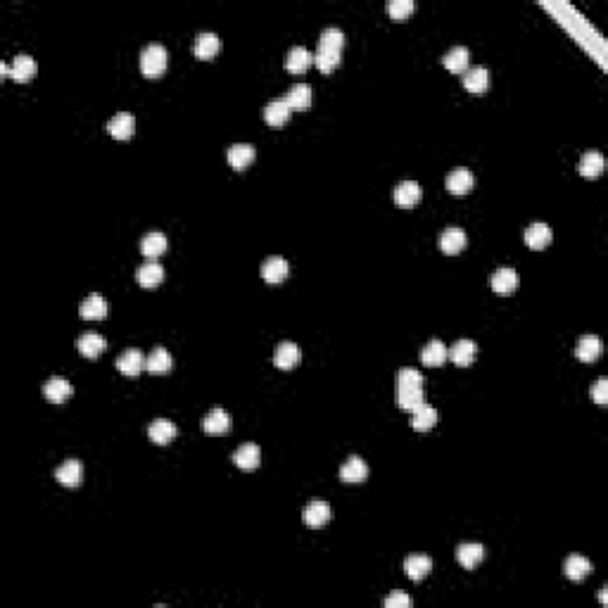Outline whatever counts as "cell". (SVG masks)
<instances>
[{
	"label": "cell",
	"mask_w": 608,
	"mask_h": 608,
	"mask_svg": "<svg viewBox=\"0 0 608 608\" xmlns=\"http://www.w3.org/2000/svg\"><path fill=\"white\" fill-rule=\"evenodd\" d=\"M468 62H471V52H468V48H464V46L451 48V50L442 57V64L451 74H466Z\"/></svg>",
	"instance_id": "ffe728a7"
},
{
	"label": "cell",
	"mask_w": 608,
	"mask_h": 608,
	"mask_svg": "<svg viewBox=\"0 0 608 608\" xmlns=\"http://www.w3.org/2000/svg\"><path fill=\"white\" fill-rule=\"evenodd\" d=\"M387 12H390L392 19L404 21L409 14L413 12V3L411 0H390V3H387Z\"/></svg>",
	"instance_id": "60d3db41"
},
{
	"label": "cell",
	"mask_w": 608,
	"mask_h": 608,
	"mask_svg": "<svg viewBox=\"0 0 608 608\" xmlns=\"http://www.w3.org/2000/svg\"><path fill=\"white\" fill-rule=\"evenodd\" d=\"M233 464L243 471H255L262 464V451L255 442H245L233 451Z\"/></svg>",
	"instance_id": "9c48e42d"
},
{
	"label": "cell",
	"mask_w": 608,
	"mask_h": 608,
	"mask_svg": "<svg viewBox=\"0 0 608 608\" xmlns=\"http://www.w3.org/2000/svg\"><path fill=\"white\" fill-rule=\"evenodd\" d=\"M395 402L400 409L411 413L423 404V375L416 369H402L395 378Z\"/></svg>",
	"instance_id": "6da1fadb"
},
{
	"label": "cell",
	"mask_w": 608,
	"mask_h": 608,
	"mask_svg": "<svg viewBox=\"0 0 608 608\" xmlns=\"http://www.w3.org/2000/svg\"><path fill=\"white\" fill-rule=\"evenodd\" d=\"M219 48H222L219 36L212 34V31H202V34L195 39V48H193V50H195L197 60H212V57L219 52Z\"/></svg>",
	"instance_id": "d6986e66"
},
{
	"label": "cell",
	"mask_w": 608,
	"mask_h": 608,
	"mask_svg": "<svg viewBox=\"0 0 608 608\" xmlns=\"http://www.w3.org/2000/svg\"><path fill=\"white\" fill-rule=\"evenodd\" d=\"M257 153H255V145H247V143H235L228 148V153H226V159H228V164L233 166L235 171L245 169V166H250L252 162H255Z\"/></svg>",
	"instance_id": "8fae6325"
},
{
	"label": "cell",
	"mask_w": 608,
	"mask_h": 608,
	"mask_svg": "<svg viewBox=\"0 0 608 608\" xmlns=\"http://www.w3.org/2000/svg\"><path fill=\"white\" fill-rule=\"evenodd\" d=\"M166 57L169 55H166L164 46H159V43H150V46L141 52V72L150 79L159 77V74H164L166 62H169Z\"/></svg>",
	"instance_id": "3957f363"
},
{
	"label": "cell",
	"mask_w": 608,
	"mask_h": 608,
	"mask_svg": "<svg viewBox=\"0 0 608 608\" xmlns=\"http://www.w3.org/2000/svg\"><path fill=\"white\" fill-rule=\"evenodd\" d=\"M136 281L141 283L143 288H157V285L164 281V268L155 259L143 264V266H138V271H136Z\"/></svg>",
	"instance_id": "cb8c5ba5"
},
{
	"label": "cell",
	"mask_w": 608,
	"mask_h": 608,
	"mask_svg": "<svg viewBox=\"0 0 608 608\" xmlns=\"http://www.w3.org/2000/svg\"><path fill=\"white\" fill-rule=\"evenodd\" d=\"M288 262L283 259V257H268L266 262L262 264V268H259V273H262V278L266 283H271V285H278V283H283L285 278H288Z\"/></svg>",
	"instance_id": "30bf717a"
},
{
	"label": "cell",
	"mask_w": 608,
	"mask_h": 608,
	"mask_svg": "<svg viewBox=\"0 0 608 608\" xmlns=\"http://www.w3.org/2000/svg\"><path fill=\"white\" fill-rule=\"evenodd\" d=\"M435 423H438V411H435L430 404H426V402L411 411V428L418 430V433H426V430L433 428Z\"/></svg>",
	"instance_id": "4316f807"
},
{
	"label": "cell",
	"mask_w": 608,
	"mask_h": 608,
	"mask_svg": "<svg viewBox=\"0 0 608 608\" xmlns=\"http://www.w3.org/2000/svg\"><path fill=\"white\" fill-rule=\"evenodd\" d=\"M599 599H601V604H606V587L601 589V594H599Z\"/></svg>",
	"instance_id": "ee69618b"
},
{
	"label": "cell",
	"mask_w": 608,
	"mask_h": 608,
	"mask_svg": "<svg viewBox=\"0 0 608 608\" xmlns=\"http://www.w3.org/2000/svg\"><path fill=\"white\" fill-rule=\"evenodd\" d=\"M449 359V349L440 340H430L421 352V362L426 366H442Z\"/></svg>",
	"instance_id": "ab89813d"
},
{
	"label": "cell",
	"mask_w": 608,
	"mask_h": 608,
	"mask_svg": "<svg viewBox=\"0 0 608 608\" xmlns=\"http://www.w3.org/2000/svg\"><path fill=\"white\" fill-rule=\"evenodd\" d=\"M79 314H81V319L86 321H100L107 316V302L105 297L98 293L88 295V297L84 300L81 306H79Z\"/></svg>",
	"instance_id": "e0dca14e"
},
{
	"label": "cell",
	"mask_w": 608,
	"mask_h": 608,
	"mask_svg": "<svg viewBox=\"0 0 608 608\" xmlns=\"http://www.w3.org/2000/svg\"><path fill=\"white\" fill-rule=\"evenodd\" d=\"M466 247V233L459 228V226H449L444 228V233L440 235V250L444 255H459Z\"/></svg>",
	"instance_id": "2e32d148"
},
{
	"label": "cell",
	"mask_w": 608,
	"mask_h": 608,
	"mask_svg": "<svg viewBox=\"0 0 608 608\" xmlns=\"http://www.w3.org/2000/svg\"><path fill=\"white\" fill-rule=\"evenodd\" d=\"M342 46H345V34H342L337 26H328L324 29L319 39V50L314 55L316 67L324 74H331L333 69L340 64V55H342Z\"/></svg>",
	"instance_id": "7a4b0ae2"
},
{
	"label": "cell",
	"mask_w": 608,
	"mask_h": 608,
	"mask_svg": "<svg viewBox=\"0 0 608 608\" xmlns=\"http://www.w3.org/2000/svg\"><path fill=\"white\" fill-rule=\"evenodd\" d=\"M331 520V507L326 502H311L304 509V523L309 527H324Z\"/></svg>",
	"instance_id": "4dcf8cb0"
},
{
	"label": "cell",
	"mask_w": 608,
	"mask_h": 608,
	"mask_svg": "<svg viewBox=\"0 0 608 608\" xmlns=\"http://www.w3.org/2000/svg\"><path fill=\"white\" fill-rule=\"evenodd\" d=\"M525 243L530 250H545V247L551 243V228L542 222L530 224L525 228Z\"/></svg>",
	"instance_id": "ac0fdd59"
},
{
	"label": "cell",
	"mask_w": 608,
	"mask_h": 608,
	"mask_svg": "<svg viewBox=\"0 0 608 608\" xmlns=\"http://www.w3.org/2000/svg\"><path fill=\"white\" fill-rule=\"evenodd\" d=\"M34 72H36V62H34V57H31V55H17V57H14V62H12V67H10V77H12L14 81H19V84L29 81V79L34 77Z\"/></svg>",
	"instance_id": "8d00e7d4"
},
{
	"label": "cell",
	"mask_w": 608,
	"mask_h": 608,
	"mask_svg": "<svg viewBox=\"0 0 608 608\" xmlns=\"http://www.w3.org/2000/svg\"><path fill=\"white\" fill-rule=\"evenodd\" d=\"M369 478V466L362 456H349L340 468V480L342 482H364Z\"/></svg>",
	"instance_id": "9a60e30c"
},
{
	"label": "cell",
	"mask_w": 608,
	"mask_h": 608,
	"mask_svg": "<svg viewBox=\"0 0 608 608\" xmlns=\"http://www.w3.org/2000/svg\"><path fill=\"white\" fill-rule=\"evenodd\" d=\"M171 366H174V359H171V354L166 352L164 347L153 349V352H150V357L145 359V369H148L150 373H155V375L169 373Z\"/></svg>",
	"instance_id": "f1b7e54d"
},
{
	"label": "cell",
	"mask_w": 608,
	"mask_h": 608,
	"mask_svg": "<svg viewBox=\"0 0 608 608\" xmlns=\"http://www.w3.org/2000/svg\"><path fill=\"white\" fill-rule=\"evenodd\" d=\"M133 128H136V119H133V115H128V112H119V115H115L110 119V124H107V131H110V136L117 138V141H128V138L133 136Z\"/></svg>",
	"instance_id": "7c38bea8"
},
{
	"label": "cell",
	"mask_w": 608,
	"mask_h": 608,
	"mask_svg": "<svg viewBox=\"0 0 608 608\" xmlns=\"http://www.w3.org/2000/svg\"><path fill=\"white\" fill-rule=\"evenodd\" d=\"M392 197H395V204H400V207H413V204L421 202L423 188L418 186V183H413V181H402V183H397V186H395Z\"/></svg>",
	"instance_id": "ba28073f"
},
{
	"label": "cell",
	"mask_w": 608,
	"mask_h": 608,
	"mask_svg": "<svg viewBox=\"0 0 608 608\" xmlns=\"http://www.w3.org/2000/svg\"><path fill=\"white\" fill-rule=\"evenodd\" d=\"M166 235L159 233V231H153V233L143 235L141 240V252L145 257H150V259H157L159 255H164L166 252Z\"/></svg>",
	"instance_id": "d590c367"
},
{
	"label": "cell",
	"mask_w": 608,
	"mask_h": 608,
	"mask_svg": "<svg viewBox=\"0 0 608 608\" xmlns=\"http://www.w3.org/2000/svg\"><path fill=\"white\" fill-rule=\"evenodd\" d=\"M43 395H46V400L52 402V404H64V402L72 397V385H69V380L62 378V375H52V378H48V383L43 385Z\"/></svg>",
	"instance_id": "277c9868"
},
{
	"label": "cell",
	"mask_w": 608,
	"mask_h": 608,
	"mask_svg": "<svg viewBox=\"0 0 608 608\" xmlns=\"http://www.w3.org/2000/svg\"><path fill=\"white\" fill-rule=\"evenodd\" d=\"M604 155L596 153V150H589V153L582 155V159H580V174L585 176V179H599L601 171H604Z\"/></svg>",
	"instance_id": "e575fe53"
},
{
	"label": "cell",
	"mask_w": 608,
	"mask_h": 608,
	"mask_svg": "<svg viewBox=\"0 0 608 608\" xmlns=\"http://www.w3.org/2000/svg\"><path fill=\"white\" fill-rule=\"evenodd\" d=\"M563 573H566L568 580L580 582V580H585L591 573V563L585 556H578V553H575V556L566 558V563H563Z\"/></svg>",
	"instance_id": "d6a6232c"
},
{
	"label": "cell",
	"mask_w": 608,
	"mask_h": 608,
	"mask_svg": "<svg viewBox=\"0 0 608 608\" xmlns=\"http://www.w3.org/2000/svg\"><path fill=\"white\" fill-rule=\"evenodd\" d=\"M489 285H492V290L497 295H511L516 288H518V273H516V268H511V266H502L492 273Z\"/></svg>",
	"instance_id": "5b68a950"
},
{
	"label": "cell",
	"mask_w": 608,
	"mask_h": 608,
	"mask_svg": "<svg viewBox=\"0 0 608 608\" xmlns=\"http://www.w3.org/2000/svg\"><path fill=\"white\" fill-rule=\"evenodd\" d=\"M300 359H302V352H300V347L295 342H281L276 347V352H273V364L283 371L295 369L300 364Z\"/></svg>",
	"instance_id": "5bb4252c"
},
{
	"label": "cell",
	"mask_w": 608,
	"mask_h": 608,
	"mask_svg": "<svg viewBox=\"0 0 608 608\" xmlns=\"http://www.w3.org/2000/svg\"><path fill=\"white\" fill-rule=\"evenodd\" d=\"M599 354H601V340H599V337H596V335L580 337L578 347H575V357H578L580 362L591 364V362H596V359H599Z\"/></svg>",
	"instance_id": "f546056e"
},
{
	"label": "cell",
	"mask_w": 608,
	"mask_h": 608,
	"mask_svg": "<svg viewBox=\"0 0 608 608\" xmlns=\"http://www.w3.org/2000/svg\"><path fill=\"white\" fill-rule=\"evenodd\" d=\"M591 397H594L596 404H608V380L606 378H599L596 380V385L591 387Z\"/></svg>",
	"instance_id": "b9f144b4"
},
{
	"label": "cell",
	"mask_w": 608,
	"mask_h": 608,
	"mask_svg": "<svg viewBox=\"0 0 608 608\" xmlns=\"http://www.w3.org/2000/svg\"><path fill=\"white\" fill-rule=\"evenodd\" d=\"M475 354H478V347L473 340H459L449 349V359L456 366H471L473 359H475Z\"/></svg>",
	"instance_id": "74e56055"
},
{
	"label": "cell",
	"mask_w": 608,
	"mask_h": 608,
	"mask_svg": "<svg viewBox=\"0 0 608 608\" xmlns=\"http://www.w3.org/2000/svg\"><path fill=\"white\" fill-rule=\"evenodd\" d=\"M464 86L468 93H485L489 88V72L485 67H471L464 74Z\"/></svg>",
	"instance_id": "d4e9b609"
},
{
	"label": "cell",
	"mask_w": 608,
	"mask_h": 608,
	"mask_svg": "<svg viewBox=\"0 0 608 608\" xmlns=\"http://www.w3.org/2000/svg\"><path fill=\"white\" fill-rule=\"evenodd\" d=\"M411 606V599H409L406 594H402V591H395V594H390L385 599V608H409Z\"/></svg>",
	"instance_id": "7bdbcfd3"
},
{
	"label": "cell",
	"mask_w": 608,
	"mask_h": 608,
	"mask_svg": "<svg viewBox=\"0 0 608 608\" xmlns=\"http://www.w3.org/2000/svg\"><path fill=\"white\" fill-rule=\"evenodd\" d=\"M311 62H314V55H311V52L306 50L304 46H295L293 50L288 52V57H285V67H288L290 74H302V72H306Z\"/></svg>",
	"instance_id": "7402d4cb"
},
{
	"label": "cell",
	"mask_w": 608,
	"mask_h": 608,
	"mask_svg": "<svg viewBox=\"0 0 608 608\" xmlns=\"http://www.w3.org/2000/svg\"><path fill=\"white\" fill-rule=\"evenodd\" d=\"M57 482L64 487H77L84 480V464L77 459H67L60 468H55Z\"/></svg>",
	"instance_id": "8992f818"
},
{
	"label": "cell",
	"mask_w": 608,
	"mask_h": 608,
	"mask_svg": "<svg viewBox=\"0 0 608 608\" xmlns=\"http://www.w3.org/2000/svg\"><path fill=\"white\" fill-rule=\"evenodd\" d=\"M430 570H433V561H430L428 556H421V553H418V556H409L404 561V573L411 580H416V582L423 578H428Z\"/></svg>",
	"instance_id": "f35d334b"
},
{
	"label": "cell",
	"mask_w": 608,
	"mask_h": 608,
	"mask_svg": "<svg viewBox=\"0 0 608 608\" xmlns=\"http://www.w3.org/2000/svg\"><path fill=\"white\" fill-rule=\"evenodd\" d=\"M77 347H79V352H81L86 359H95V357H100V354L105 352L107 342H105V337L98 335V333H84V335L79 337Z\"/></svg>",
	"instance_id": "484cf974"
},
{
	"label": "cell",
	"mask_w": 608,
	"mask_h": 608,
	"mask_svg": "<svg viewBox=\"0 0 608 608\" xmlns=\"http://www.w3.org/2000/svg\"><path fill=\"white\" fill-rule=\"evenodd\" d=\"M290 107L288 102H285L283 98L281 100H273L268 102L266 107H264V121L268 124V126H283L285 121L290 119Z\"/></svg>",
	"instance_id": "1f68e13d"
},
{
	"label": "cell",
	"mask_w": 608,
	"mask_h": 608,
	"mask_svg": "<svg viewBox=\"0 0 608 608\" xmlns=\"http://www.w3.org/2000/svg\"><path fill=\"white\" fill-rule=\"evenodd\" d=\"M473 183H475V179H473V174L466 169V166H456V169L449 171V176H447V190L451 193V195H466V193H471Z\"/></svg>",
	"instance_id": "52a82bcc"
},
{
	"label": "cell",
	"mask_w": 608,
	"mask_h": 608,
	"mask_svg": "<svg viewBox=\"0 0 608 608\" xmlns=\"http://www.w3.org/2000/svg\"><path fill=\"white\" fill-rule=\"evenodd\" d=\"M176 433H179V430H176L174 423H171V421H162V418H159V421H155V423H150V428H148V438L153 440L155 444H169V442H174Z\"/></svg>",
	"instance_id": "836d02e7"
},
{
	"label": "cell",
	"mask_w": 608,
	"mask_h": 608,
	"mask_svg": "<svg viewBox=\"0 0 608 608\" xmlns=\"http://www.w3.org/2000/svg\"><path fill=\"white\" fill-rule=\"evenodd\" d=\"M117 369H119L124 375H128V378H136V375L145 369L143 352H141V349H133V347L126 349V352L117 359Z\"/></svg>",
	"instance_id": "4fadbf2b"
},
{
	"label": "cell",
	"mask_w": 608,
	"mask_h": 608,
	"mask_svg": "<svg viewBox=\"0 0 608 608\" xmlns=\"http://www.w3.org/2000/svg\"><path fill=\"white\" fill-rule=\"evenodd\" d=\"M202 430H204V433H209V435L228 433V430H231V416L224 411V409H212V411L202 418Z\"/></svg>",
	"instance_id": "603a6c76"
},
{
	"label": "cell",
	"mask_w": 608,
	"mask_h": 608,
	"mask_svg": "<svg viewBox=\"0 0 608 608\" xmlns=\"http://www.w3.org/2000/svg\"><path fill=\"white\" fill-rule=\"evenodd\" d=\"M482 558H485V549H482V545H473V542H468V545H459V549H456V561H459L466 570H473Z\"/></svg>",
	"instance_id": "83f0119b"
},
{
	"label": "cell",
	"mask_w": 608,
	"mask_h": 608,
	"mask_svg": "<svg viewBox=\"0 0 608 608\" xmlns=\"http://www.w3.org/2000/svg\"><path fill=\"white\" fill-rule=\"evenodd\" d=\"M283 100L288 102L290 110H297V112L309 110V107H311V86H306V84H295L293 88H290L288 93H285V98H283Z\"/></svg>",
	"instance_id": "44dd1931"
}]
</instances>
